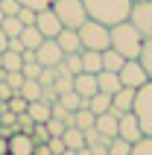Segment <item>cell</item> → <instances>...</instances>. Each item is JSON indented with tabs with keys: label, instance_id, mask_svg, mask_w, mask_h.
Returning a JSON list of instances; mask_svg holds the SVG:
<instances>
[{
	"label": "cell",
	"instance_id": "6da1fadb",
	"mask_svg": "<svg viewBox=\"0 0 152 155\" xmlns=\"http://www.w3.org/2000/svg\"><path fill=\"white\" fill-rule=\"evenodd\" d=\"M82 3L88 9V18H94L105 26L129 21V12H132V0H82Z\"/></svg>",
	"mask_w": 152,
	"mask_h": 155
},
{
	"label": "cell",
	"instance_id": "7a4b0ae2",
	"mask_svg": "<svg viewBox=\"0 0 152 155\" xmlns=\"http://www.w3.org/2000/svg\"><path fill=\"white\" fill-rule=\"evenodd\" d=\"M140 44H144V35L135 29L132 21H120V24L111 26V47L117 53H123L126 59H137Z\"/></svg>",
	"mask_w": 152,
	"mask_h": 155
},
{
	"label": "cell",
	"instance_id": "3957f363",
	"mask_svg": "<svg viewBox=\"0 0 152 155\" xmlns=\"http://www.w3.org/2000/svg\"><path fill=\"white\" fill-rule=\"evenodd\" d=\"M79 41H82V50H100V53L108 50L111 47V26L88 18V21L79 26Z\"/></svg>",
	"mask_w": 152,
	"mask_h": 155
},
{
	"label": "cell",
	"instance_id": "277c9868",
	"mask_svg": "<svg viewBox=\"0 0 152 155\" xmlns=\"http://www.w3.org/2000/svg\"><path fill=\"white\" fill-rule=\"evenodd\" d=\"M53 12L59 15L61 26H68V29H79L88 21V9L82 0H53Z\"/></svg>",
	"mask_w": 152,
	"mask_h": 155
},
{
	"label": "cell",
	"instance_id": "5b68a950",
	"mask_svg": "<svg viewBox=\"0 0 152 155\" xmlns=\"http://www.w3.org/2000/svg\"><path fill=\"white\" fill-rule=\"evenodd\" d=\"M132 111H135V117H137V123H140L144 135H146V138H152V79L146 82V85L137 88Z\"/></svg>",
	"mask_w": 152,
	"mask_h": 155
},
{
	"label": "cell",
	"instance_id": "8992f818",
	"mask_svg": "<svg viewBox=\"0 0 152 155\" xmlns=\"http://www.w3.org/2000/svg\"><path fill=\"white\" fill-rule=\"evenodd\" d=\"M129 21L135 24V29L144 35V38H152V0H137V3H132Z\"/></svg>",
	"mask_w": 152,
	"mask_h": 155
},
{
	"label": "cell",
	"instance_id": "52a82bcc",
	"mask_svg": "<svg viewBox=\"0 0 152 155\" xmlns=\"http://www.w3.org/2000/svg\"><path fill=\"white\" fill-rule=\"evenodd\" d=\"M117 73H120V82L126 88H140V85L149 82V73H146V68L140 64V59H126Z\"/></svg>",
	"mask_w": 152,
	"mask_h": 155
},
{
	"label": "cell",
	"instance_id": "ba28073f",
	"mask_svg": "<svg viewBox=\"0 0 152 155\" xmlns=\"http://www.w3.org/2000/svg\"><path fill=\"white\" fill-rule=\"evenodd\" d=\"M35 59L41 61V68H56V64H61V59H64V50L59 47L56 38H44V41L35 47Z\"/></svg>",
	"mask_w": 152,
	"mask_h": 155
},
{
	"label": "cell",
	"instance_id": "9c48e42d",
	"mask_svg": "<svg viewBox=\"0 0 152 155\" xmlns=\"http://www.w3.org/2000/svg\"><path fill=\"white\" fill-rule=\"evenodd\" d=\"M117 135H120L123 140H129V143H137V140L144 138V129H140V123H137L135 111H126V114H120Z\"/></svg>",
	"mask_w": 152,
	"mask_h": 155
},
{
	"label": "cell",
	"instance_id": "30bf717a",
	"mask_svg": "<svg viewBox=\"0 0 152 155\" xmlns=\"http://www.w3.org/2000/svg\"><path fill=\"white\" fill-rule=\"evenodd\" d=\"M35 26L41 29L44 38H56V35L61 32V21H59V15L53 12V6L50 9H41V12L35 15Z\"/></svg>",
	"mask_w": 152,
	"mask_h": 155
},
{
	"label": "cell",
	"instance_id": "8fae6325",
	"mask_svg": "<svg viewBox=\"0 0 152 155\" xmlns=\"http://www.w3.org/2000/svg\"><path fill=\"white\" fill-rule=\"evenodd\" d=\"M9 152L12 155H35V140H32V135H26V132H21L18 129L15 135H9Z\"/></svg>",
	"mask_w": 152,
	"mask_h": 155
},
{
	"label": "cell",
	"instance_id": "7c38bea8",
	"mask_svg": "<svg viewBox=\"0 0 152 155\" xmlns=\"http://www.w3.org/2000/svg\"><path fill=\"white\" fill-rule=\"evenodd\" d=\"M135 94H137V88H120L117 94H111V111L117 114H126V111H132V105H135Z\"/></svg>",
	"mask_w": 152,
	"mask_h": 155
},
{
	"label": "cell",
	"instance_id": "4fadbf2b",
	"mask_svg": "<svg viewBox=\"0 0 152 155\" xmlns=\"http://www.w3.org/2000/svg\"><path fill=\"white\" fill-rule=\"evenodd\" d=\"M73 91L79 97H94L97 91H100V85H97V73H88V70H82V73H76L73 76Z\"/></svg>",
	"mask_w": 152,
	"mask_h": 155
},
{
	"label": "cell",
	"instance_id": "5bb4252c",
	"mask_svg": "<svg viewBox=\"0 0 152 155\" xmlns=\"http://www.w3.org/2000/svg\"><path fill=\"white\" fill-rule=\"evenodd\" d=\"M97 129H100V135L105 140H111V138H117V126H120V117L114 111H105V114H97V123H94Z\"/></svg>",
	"mask_w": 152,
	"mask_h": 155
},
{
	"label": "cell",
	"instance_id": "9a60e30c",
	"mask_svg": "<svg viewBox=\"0 0 152 155\" xmlns=\"http://www.w3.org/2000/svg\"><path fill=\"white\" fill-rule=\"evenodd\" d=\"M97 85H100V91H105V94H117L120 88H123V82H120L117 70H100V73H97Z\"/></svg>",
	"mask_w": 152,
	"mask_h": 155
},
{
	"label": "cell",
	"instance_id": "2e32d148",
	"mask_svg": "<svg viewBox=\"0 0 152 155\" xmlns=\"http://www.w3.org/2000/svg\"><path fill=\"white\" fill-rule=\"evenodd\" d=\"M56 41L64 53H76L82 50V41H79V29H68V26H61V32L56 35Z\"/></svg>",
	"mask_w": 152,
	"mask_h": 155
},
{
	"label": "cell",
	"instance_id": "e0dca14e",
	"mask_svg": "<svg viewBox=\"0 0 152 155\" xmlns=\"http://www.w3.org/2000/svg\"><path fill=\"white\" fill-rule=\"evenodd\" d=\"M26 114H29L35 123H47L53 117V105L44 103V100H32V103L26 105Z\"/></svg>",
	"mask_w": 152,
	"mask_h": 155
},
{
	"label": "cell",
	"instance_id": "ac0fdd59",
	"mask_svg": "<svg viewBox=\"0 0 152 155\" xmlns=\"http://www.w3.org/2000/svg\"><path fill=\"white\" fill-rule=\"evenodd\" d=\"M88 108H91L94 114H105V111H111V94H105V91H97L94 97H88Z\"/></svg>",
	"mask_w": 152,
	"mask_h": 155
},
{
	"label": "cell",
	"instance_id": "d6986e66",
	"mask_svg": "<svg viewBox=\"0 0 152 155\" xmlns=\"http://www.w3.org/2000/svg\"><path fill=\"white\" fill-rule=\"evenodd\" d=\"M61 140H64L68 149H82L85 147V132L79 126H68V129L61 132Z\"/></svg>",
	"mask_w": 152,
	"mask_h": 155
},
{
	"label": "cell",
	"instance_id": "ffe728a7",
	"mask_svg": "<svg viewBox=\"0 0 152 155\" xmlns=\"http://www.w3.org/2000/svg\"><path fill=\"white\" fill-rule=\"evenodd\" d=\"M82 70L100 73L102 70V53L100 50H82Z\"/></svg>",
	"mask_w": 152,
	"mask_h": 155
},
{
	"label": "cell",
	"instance_id": "44dd1931",
	"mask_svg": "<svg viewBox=\"0 0 152 155\" xmlns=\"http://www.w3.org/2000/svg\"><path fill=\"white\" fill-rule=\"evenodd\" d=\"M21 41H24L26 50H35V47L44 41V35H41V29H38L35 24H29V26H24V29H21Z\"/></svg>",
	"mask_w": 152,
	"mask_h": 155
},
{
	"label": "cell",
	"instance_id": "7402d4cb",
	"mask_svg": "<svg viewBox=\"0 0 152 155\" xmlns=\"http://www.w3.org/2000/svg\"><path fill=\"white\" fill-rule=\"evenodd\" d=\"M41 91H44V85L38 82V79H24V85H21L18 94L24 97L26 103H32V100H41Z\"/></svg>",
	"mask_w": 152,
	"mask_h": 155
},
{
	"label": "cell",
	"instance_id": "603a6c76",
	"mask_svg": "<svg viewBox=\"0 0 152 155\" xmlns=\"http://www.w3.org/2000/svg\"><path fill=\"white\" fill-rule=\"evenodd\" d=\"M123 61H126V56L117 53L114 47L102 50V70H120V68H123Z\"/></svg>",
	"mask_w": 152,
	"mask_h": 155
},
{
	"label": "cell",
	"instance_id": "cb8c5ba5",
	"mask_svg": "<svg viewBox=\"0 0 152 155\" xmlns=\"http://www.w3.org/2000/svg\"><path fill=\"white\" fill-rule=\"evenodd\" d=\"M0 68L6 70H21L24 68V53H15V50H3V59H0Z\"/></svg>",
	"mask_w": 152,
	"mask_h": 155
},
{
	"label": "cell",
	"instance_id": "d4e9b609",
	"mask_svg": "<svg viewBox=\"0 0 152 155\" xmlns=\"http://www.w3.org/2000/svg\"><path fill=\"white\" fill-rule=\"evenodd\" d=\"M0 26H3V32H6L9 38H18V35H21V29H24V24H21V18H18V15H6Z\"/></svg>",
	"mask_w": 152,
	"mask_h": 155
},
{
	"label": "cell",
	"instance_id": "484cf974",
	"mask_svg": "<svg viewBox=\"0 0 152 155\" xmlns=\"http://www.w3.org/2000/svg\"><path fill=\"white\" fill-rule=\"evenodd\" d=\"M59 103L64 105V108H70V111H76V108H82V105L88 103V100H85V97H79V94L73 91V88H70L68 94H61V97H59Z\"/></svg>",
	"mask_w": 152,
	"mask_h": 155
},
{
	"label": "cell",
	"instance_id": "4316f807",
	"mask_svg": "<svg viewBox=\"0 0 152 155\" xmlns=\"http://www.w3.org/2000/svg\"><path fill=\"white\" fill-rule=\"evenodd\" d=\"M94 123H97V114L88 108V105H82V108H76V126L79 129H91Z\"/></svg>",
	"mask_w": 152,
	"mask_h": 155
},
{
	"label": "cell",
	"instance_id": "83f0119b",
	"mask_svg": "<svg viewBox=\"0 0 152 155\" xmlns=\"http://www.w3.org/2000/svg\"><path fill=\"white\" fill-rule=\"evenodd\" d=\"M137 59H140V64L146 68V73H149V79H152V38H144V44H140V53H137Z\"/></svg>",
	"mask_w": 152,
	"mask_h": 155
},
{
	"label": "cell",
	"instance_id": "f1b7e54d",
	"mask_svg": "<svg viewBox=\"0 0 152 155\" xmlns=\"http://www.w3.org/2000/svg\"><path fill=\"white\" fill-rule=\"evenodd\" d=\"M129 152H132V143H129V140H123L120 135L108 140V155H129Z\"/></svg>",
	"mask_w": 152,
	"mask_h": 155
},
{
	"label": "cell",
	"instance_id": "f546056e",
	"mask_svg": "<svg viewBox=\"0 0 152 155\" xmlns=\"http://www.w3.org/2000/svg\"><path fill=\"white\" fill-rule=\"evenodd\" d=\"M24 79H26V76L21 73V70H9V73L3 70V82H6V85L12 88V91H15V94L21 91V85H24Z\"/></svg>",
	"mask_w": 152,
	"mask_h": 155
},
{
	"label": "cell",
	"instance_id": "4dcf8cb0",
	"mask_svg": "<svg viewBox=\"0 0 152 155\" xmlns=\"http://www.w3.org/2000/svg\"><path fill=\"white\" fill-rule=\"evenodd\" d=\"M26 105H29V103H26L21 94H12V97L6 100V108H9L12 114H24V111H26Z\"/></svg>",
	"mask_w": 152,
	"mask_h": 155
},
{
	"label": "cell",
	"instance_id": "1f68e13d",
	"mask_svg": "<svg viewBox=\"0 0 152 155\" xmlns=\"http://www.w3.org/2000/svg\"><path fill=\"white\" fill-rule=\"evenodd\" d=\"M53 88H56V94H68L70 88H73V76H70V73H59V79H56V82H53Z\"/></svg>",
	"mask_w": 152,
	"mask_h": 155
},
{
	"label": "cell",
	"instance_id": "d6a6232c",
	"mask_svg": "<svg viewBox=\"0 0 152 155\" xmlns=\"http://www.w3.org/2000/svg\"><path fill=\"white\" fill-rule=\"evenodd\" d=\"M129 155H152V138L144 135L137 143H132V152H129Z\"/></svg>",
	"mask_w": 152,
	"mask_h": 155
},
{
	"label": "cell",
	"instance_id": "836d02e7",
	"mask_svg": "<svg viewBox=\"0 0 152 155\" xmlns=\"http://www.w3.org/2000/svg\"><path fill=\"white\" fill-rule=\"evenodd\" d=\"M56 79H59V70H56V68H41V73H38V82H41L44 88H50Z\"/></svg>",
	"mask_w": 152,
	"mask_h": 155
},
{
	"label": "cell",
	"instance_id": "e575fe53",
	"mask_svg": "<svg viewBox=\"0 0 152 155\" xmlns=\"http://www.w3.org/2000/svg\"><path fill=\"white\" fill-rule=\"evenodd\" d=\"M18 129H21V132H26V135H32V129H35V120H32V117H29V114H18Z\"/></svg>",
	"mask_w": 152,
	"mask_h": 155
},
{
	"label": "cell",
	"instance_id": "d590c367",
	"mask_svg": "<svg viewBox=\"0 0 152 155\" xmlns=\"http://www.w3.org/2000/svg\"><path fill=\"white\" fill-rule=\"evenodd\" d=\"M32 140H35V143H47V140H50V132H47V126H44V123H35Z\"/></svg>",
	"mask_w": 152,
	"mask_h": 155
},
{
	"label": "cell",
	"instance_id": "8d00e7d4",
	"mask_svg": "<svg viewBox=\"0 0 152 155\" xmlns=\"http://www.w3.org/2000/svg\"><path fill=\"white\" fill-rule=\"evenodd\" d=\"M35 15H38V12H35V9H29V6H21V9H18V18H21V24H24V26L35 24Z\"/></svg>",
	"mask_w": 152,
	"mask_h": 155
},
{
	"label": "cell",
	"instance_id": "74e56055",
	"mask_svg": "<svg viewBox=\"0 0 152 155\" xmlns=\"http://www.w3.org/2000/svg\"><path fill=\"white\" fill-rule=\"evenodd\" d=\"M44 126H47V132H50V135H61V132L68 129V126H64V120H59V117H50Z\"/></svg>",
	"mask_w": 152,
	"mask_h": 155
},
{
	"label": "cell",
	"instance_id": "f35d334b",
	"mask_svg": "<svg viewBox=\"0 0 152 155\" xmlns=\"http://www.w3.org/2000/svg\"><path fill=\"white\" fill-rule=\"evenodd\" d=\"M47 143H50V152H53V155H61L64 149H68V147H64V140H61V135H50Z\"/></svg>",
	"mask_w": 152,
	"mask_h": 155
},
{
	"label": "cell",
	"instance_id": "ab89813d",
	"mask_svg": "<svg viewBox=\"0 0 152 155\" xmlns=\"http://www.w3.org/2000/svg\"><path fill=\"white\" fill-rule=\"evenodd\" d=\"M21 6H29V9H35V12H41V9H50L53 6V0H18Z\"/></svg>",
	"mask_w": 152,
	"mask_h": 155
},
{
	"label": "cell",
	"instance_id": "60d3db41",
	"mask_svg": "<svg viewBox=\"0 0 152 155\" xmlns=\"http://www.w3.org/2000/svg\"><path fill=\"white\" fill-rule=\"evenodd\" d=\"M0 9H3L6 15H18V9H21V3H18V0H0Z\"/></svg>",
	"mask_w": 152,
	"mask_h": 155
},
{
	"label": "cell",
	"instance_id": "b9f144b4",
	"mask_svg": "<svg viewBox=\"0 0 152 155\" xmlns=\"http://www.w3.org/2000/svg\"><path fill=\"white\" fill-rule=\"evenodd\" d=\"M6 50H15V53H24L26 47H24V41H21V35H18V38H9V47Z\"/></svg>",
	"mask_w": 152,
	"mask_h": 155
},
{
	"label": "cell",
	"instance_id": "7bdbcfd3",
	"mask_svg": "<svg viewBox=\"0 0 152 155\" xmlns=\"http://www.w3.org/2000/svg\"><path fill=\"white\" fill-rule=\"evenodd\" d=\"M12 94H15V91H12V88H9L6 82H0V100H9Z\"/></svg>",
	"mask_w": 152,
	"mask_h": 155
},
{
	"label": "cell",
	"instance_id": "ee69618b",
	"mask_svg": "<svg viewBox=\"0 0 152 155\" xmlns=\"http://www.w3.org/2000/svg\"><path fill=\"white\" fill-rule=\"evenodd\" d=\"M35 155H53L50 152V143H35Z\"/></svg>",
	"mask_w": 152,
	"mask_h": 155
},
{
	"label": "cell",
	"instance_id": "f6af8a7d",
	"mask_svg": "<svg viewBox=\"0 0 152 155\" xmlns=\"http://www.w3.org/2000/svg\"><path fill=\"white\" fill-rule=\"evenodd\" d=\"M6 47H9V35L3 32V26H0V53L6 50Z\"/></svg>",
	"mask_w": 152,
	"mask_h": 155
},
{
	"label": "cell",
	"instance_id": "bcb514c9",
	"mask_svg": "<svg viewBox=\"0 0 152 155\" xmlns=\"http://www.w3.org/2000/svg\"><path fill=\"white\" fill-rule=\"evenodd\" d=\"M6 152H9V140L0 135V155H6Z\"/></svg>",
	"mask_w": 152,
	"mask_h": 155
},
{
	"label": "cell",
	"instance_id": "7dc6e473",
	"mask_svg": "<svg viewBox=\"0 0 152 155\" xmlns=\"http://www.w3.org/2000/svg\"><path fill=\"white\" fill-rule=\"evenodd\" d=\"M79 155H91V147H82V149H76Z\"/></svg>",
	"mask_w": 152,
	"mask_h": 155
},
{
	"label": "cell",
	"instance_id": "c3c4849f",
	"mask_svg": "<svg viewBox=\"0 0 152 155\" xmlns=\"http://www.w3.org/2000/svg\"><path fill=\"white\" fill-rule=\"evenodd\" d=\"M61 155H79V152H76V149H64Z\"/></svg>",
	"mask_w": 152,
	"mask_h": 155
},
{
	"label": "cell",
	"instance_id": "681fc988",
	"mask_svg": "<svg viewBox=\"0 0 152 155\" xmlns=\"http://www.w3.org/2000/svg\"><path fill=\"white\" fill-rule=\"evenodd\" d=\"M3 18H6V12H3V9H0V24H3Z\"/></svg>",
	"mask_w": 152,
	"mask_h": 155
},
{
	"label": "cell",
	"instance_id": "f907efd6",
	"mask_svg": "<svg viewBox=\"0 0 152 155\" xmlns=\"http://www.w3.org/2000/svg\"><path fill=\"white\" fill-rule=\"evenodd\" d=\"M132 3H137V0H132Z\"/></svg>",
	"mask_w": 152,
	"mask_h": 155
},
{
	"label": "cell",
	"instance_id": "816d5d0a",
	"mask_svg": "<svg viewBox=\"0 0 152 155\" xmlns=\"http://www.w3.org/2000/svg\"><path fill=\"white\" fill-rule=\"evenodd\" d=\"M6 155H12V152H6Z\"/></svg>",
	"mask_w": 152,
	"mask_h": 155
}]
</instances>
